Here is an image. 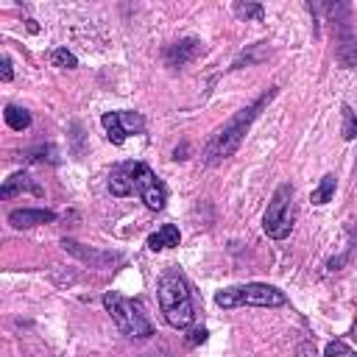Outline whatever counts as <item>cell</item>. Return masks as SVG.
Listing matches in <instances>:
<instances>
[{
  "label": "cell",
  "mask_w": 357,
  "mask_h": 357,
  "mask_svg": "<svg viewBox=\"0 0 357 357\" xmlns=\"http://www.w3.org/2000/svg\"><path fill=\"white\" fill-rule=\"evenodd\" d=\"M198 47H201V42L198 39H178V42H173L170 47H167V53H165V61L170 64V67H181V64H187L195 53H198Z\"/></svg>",
  "instance_id": "obj_10"
},
{
  "label": "cell",
  "mask_w": 357,
  "mask_h": 357,
  "mask_svg": "<svg viewBox=\"0 0 357 357\" xmlns=\"http://www.w3.org/2000/svg\"><path fill=\"white\" fill-rule=\"evenodd\" d=\"M340 114H343V126H340V134H343V139H354L357 137V117H354V112H351V106H340Z\"/></svg>",
  "instance_id": "obj_16"
},
{
  "label": "cell",
  "mask_w": 357,
  "mask_h": 357,
  "mask_svg": "<svg viewBox=\"0 0 357 357\" xmlns=\"http://www.w3.org/2000/svg\"><path fill=\"white\" fill-rule=\"evenodd\" d=\"M215 304L223 307V310H231V307H282V304H287V296L273 284L251 282V284H237V287L218 290Z\"/></svg>",
  "instance_id": "obj_4"
},
{
  "label": "cell",
  "mask_w": 357,
  "mask_h": 357,
  "mask_svg": "<svg viewBox=\"0 0 357 357\" xmlns=\"http://www.w3.org/2000/svg\"><path fill=\"white\" fill-rule=\"evenodd\" d=\"M324 357H357V351H354V349H349L343 340H332V343H326Z\"/></svg>",
  "instance_id": "obj_18"
},
{
  "label": "cell",
  "mask_w": 357,
  "mask_h": 357,
  "mask_svg": "<svg viewBox=\"0 0 357 357\" xmlns=\"http://www.w3.org/2000/svg\"><path fill=\"white\" fill-rule=\"evenodd\" d=\"M335 184H337V178H335V173H326L324 178H321V184H318V190L312 192V204H326L332 195H335Z\"/></svg>",
  "instance_id": "obj_15"
},
{
  "label": "cell",
  "mask_w": 357,
  "mask_h": 357,
  "mask_svg": "<svg viewBox=\"0 0 357 357\" xmlns=\"http://www.w3.org/2000/svg\"><path fill=\"white\" fill-rule=\"evenodd\" d=\"M156 296H159L162 315L173 329H187L192 324V318H195L192 293H190V282L184 279V273L178 268L162 271V276L156 282Z\"/></svg>",
  "instance_id": "obj_3"
},
{
  "label": "cell",
  "mask_w": 357,
  "mask_h": 357,
  "mask_svg": "<svg viewBox=\"0 0 357 357\" xmlns=\"http://www.w3.org/2000/svg\"><path fill=\"white\" fill-rule=\"evenodd\" d=\"M100 126H103V131H106L109 142H114V145H123V142H126L128 131H126V126H123L120 112H106V114L100 117Z\"/></svg>",
  "instance_id": "obj_13"
},
{
  "label": "cell",
  "mask_w": 357,
  "mask_h": 357,
  "mask_svg": "<svg viewBox=\"0 0 357 357\" xmlns=\"http://www.w3.org/2000/svg\"><path fill=\"white\" fill-rule=\"evenodd\" d=\"M17 192H33V195H42V187H39L28 173H14L11 178H6L0 195H3V198H11V195H17Z\"/></svg>",
  "instance_id": "obj_11"
},
{
  "label": "cell",
  "mask_w": 357,
  "mask_h": 357,
  "mask_svg": "<svg viewBox=\"0 0 357 357\" xmlns=\"http://www.w3.org/2000/svg\"><path fill=\"white\" fill-rule=\"evenodd\" d=\"M206 340V329H190L187 332V343L195 346V343H204Z\"/></svg>",
  "instance_id": "obj_20"
},
{
  "label": "cell",
  "mask_w": 357,
  "mask_h": 357,
  "mask_svg": "<svg viewBox=\"0 0 357 357\" xmlns=\"http://www.w3.org/2000/svg\"><path fill=\"white\" fill-rule=\"evenodd\" d=\"M61 248L64 251H70L73 257H78L81 262H86L89 268H100V271H106V268H114L123 257L120 254H112V251H98V248H86V245H81V243H75V240H61Z\"/></svg>",
  "instance_id": "obj_7"
},
{
  "label": "cell",
  "mask_w": 357,
  "mask_h": 357,
  "mask_svg": "<svg viewBox=\"0 0 357 357\" xmlns=\"http://www.w3.org/2000/svg\"><path fill=\"white\" fill-rule=\"evenodd\" d=\"M3 117H6V123H8V128H14V131H25V128L31 126V114H28L25 109H20V106H14V103H8V106H6V112H3Z\"/></svg>",
  "instance_id": "obj_14"
},
{
  "label": "cell",
  "mask_w": 357,
  "mask_h": 357,
  "mask_svg": "<svg viewBox=\"0 0 357 357\" xmlns=\"http://www.w3.org/2000/svg\"><path fill=\"white\" fill-rule=\"evenodd\" d=\"M50 61H53V67H64V70H73V67H78V59L67 50V47H56L53 53H50Z\"/></svg>",
  "instance_id": "obj_17"
},
{
  "label": "cell",
  "mask_w": 357,
  "mask_h": 357,
  "mask_svg": "<svg viewBox=\"0 0 357 357\" xmlns=\"http://www.w3.org/2000/svg\"><path fill=\"white\" fill-rule=\"evenodd\" d=\"M53 220H56V212H50V209H14V212H8V223L14 229H31L39 223H53Z\"/></svg>",
  "instance_id": "obj_8"
},
{
  "label": "cell",
  "mask_w": 357,
  "mask_h": 357,
  "mask_svg": "<svg viewBox=\"0 0 357 357\" xmlns=\"http://www.w3.org/2000/svg\"><path fill=\"white\" fill-rule=\"evenodd\" d=\"M273 95H276V86H271V89L262 92L257 100H251L248 106H243L234 117H229V123H223V126L212 134V139L206 142V148H204V162H206V165H218V162L234 156L237 148L243 145L245 131L251 128V123L257 120V114L265 109V103H271Z\"/></svg>",
  "instance_id": "obj_2"
},
{
  "label": "cell",
  "mask_w": 357,
  "mask_h": 357,
  "mask_svg": "<svg viewBox=\"0 0 357 357\" xmlns=\"http://www.w3.org/2000/svg\"><path fill=\"white\" fill-rule=\"evenodd\" d=\"M0 78H3V81H11V78H14V70H11V59H8V56H3V70H0Z\"/></svg>",
  "instance_id": "obj_21"
},
{
  "label": "cell",
  "mask_w": 357,
  "mask_h": 357,
  "mask_svg": "<svg viewBox=\"0 0 357 357\" xmlns=\"http://www.w3.org/2000/svg\"><path fill=\"white\" fill-rule=\"evenodd\" d=\"M178 240H181V234H178V226H173V223H165L162 229H156L153 234H148L145 245H148L151 251H162V248H173V245H178Z\"/></svg>",
  "instance_id": "obj_12"
},
{
  "label": "cell",
  "mask_w": 357,
  "mask_h": 357,
  "mask_svg": "<svg viewBox=\"0 0 357 357\" xmlns=\"http://www.w3.org/2000/svg\"><path fill=\"white\" fill-rule=\"evenodd\" d=\"M109 192L117 198H126L137 192L142 204L153 212H159L167 201V190L159 181V176L145 165V162H120L109 173Z\"/></svg>",
  "instance_id": "obj_1"
},
{
  "label": "cell",
  "mask_w": 357,
  "mask_h": 357,
  "mask_svg": "<svg viewBox=\"0 0 357 357\" xmlns=\"http://www.w3.org/2000/svg\"><path fill=\"white\" fill-rule=\"evenodd\" d=\"M234 14L237 17H254V20H262V6L259 3H234Z\"/></svg>",
  "instance_id": "obj_19"
},
{
  "label": "cell",
  "mask_w": 357,
  "mask_h": 357,
  "mask_svg": "<svg viewBox=\"0 0 357 357\" xmlns=\"http://www.w3.org/2000/svg\"><path fill=\"white\" fill-rule=\"evenodd\" d=\"M103 307H106V312L112 315L114 326L123 335H128V337H151L153 335V326H151V321L145 318V312H142V307L137 301L109 290L103 296Z\"/></svg>",
  "instance_id": "obj_5"
},
{
  "label": "cell",
  "mask_w": 357,
  "mask_h": 357,
  "mask_svg": "<svg viewBox=\"0 0 357 357\" xmlns=\"http://www.w3.org/2000/svg\"><path fill=\"white\" fill-rule=\"evenodd\" d=\"M262 229L273 240H284L293 231V187L287 181L273 190V198L262 215Z\"/></svg>",
  "instance_id": "obj_6"
},
{
  "label": "cell",
  "mask_w": 357,
  "mask_h": 357,
  "mask_svg": "<svg viewBox=\"0 0 357 357\" xmlns=\"http://www.w3.org/2000/svg\"><path fill=\"white\" fill-rule=\"evenodd\" d=\"M335 31L340 33V39H337V61L343 67H351L357 61V47H354V39H351L349 20H335Z\"/></svg>",
  "instance_id": "obj_9"
}]
</instances>
